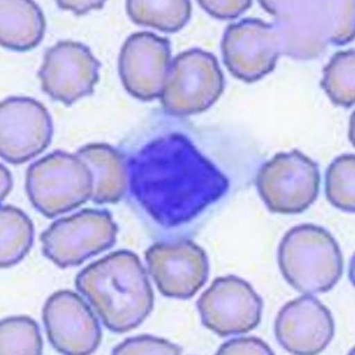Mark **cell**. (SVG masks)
Returning a JSON list of instances; mask_svg holds the SVG:
<instances>
[{
  "label": "cell",
  "instance_id": "6da1fadb",
  "mask_svg": "<svg viewBox=\"0 0 355 355\" xmlns=\"http://www.w3.org/2000/svg\"><path fill=\"white\" fill-rule=\"evenodd\" d=\"M75 285L114 333L138 327L154 306V292L138 255L119 250L88 265Z\"/></svg>",
  "mask_w": 355,
  "mask_h": 355
},
{
  "label": "cell",
  "instance_id": "7a4b0ae2",
  "mask_svg": "<svg viewBox=\"0 0 355 355\" xmlns=\"http://www.w3.org/2000/svg\"><path fill=\"white\" fill-rule=\"evenodd\" d=\"M279 270L306 295L331 291L343 275L344 257L336 239L322 227L299 225L286 232L278 249Z\"/></svg>",
  "mask_w": 355,
  "mask_h": 355
},
{
  "label": "cell",
  "instance_id": "3957f363",
  "mask_svg": "<svg viewBox=\"0 0 355 355\" xmlns=\"http://www.w3.org/2000/svg\"><path fill=\"white\" fill-rule=\"evenodd\" d=\"M93 189L91 169L77 154L53 152L27 169V196L34 208L49 218L92 200Z\"/></svg>",
  "mask_w": 355,
  "mask_h": 355
},
{
  "label": "cell",
  "instance_id": "277c9868",
  "mask_svg": "<svg viewBox=\"0 0 355 355\" xmlns=\"http://www.w3.org/2000/svg\"><path fill=\"white\" fill-rule=\"evenodd\" d=\"M118 232L109 211L86 209L53 223L41 234L40 242L43 254L64 269L112 248Z\"/></svg>",
  "mask_w": 355,
  "mask_h": 355
},
{
  "label": "cell",
  "instance_id": "5b68a950",
  "mask_svg": "<svg viewBox=\"0 0 355 355\" xmlns=\"http://www.w3.org/2000/svg\"><path fill=\"white\" fill-rule=\"evenodd\" d=\"M223 88L217 59L211 53L192 49L180 53L171 63L160 98L167 113L193 115L214 105Z\"/></svg>",
  "mask_w": 355,
  "mask_h": 355
},
{
  "label": "cell",
  "instance_id": "8992f818",
  "mask_svg": "<svg viewBox=\"0 0 355 355\" xmlns=\"http://www.w3.org/2000/svg\"><path fill=\"white\" fill-rule=\"evenodd\" d=\"M317 164L293 150L276 155L259 171V196L272 213L297 214L309 209L319 194Z\"/></svg>",
  "mask_w": 355,
  "mask_h": 355
},
{
  "label": "cell",
  "instance_id": "52a82bcc",
  "mask_svg": "<svg viewBox=\"0 0 355 355\" xmlns=\"http://www.w3.org/2000/svg\"><path fill=\"white\" fill-rule=\"evenodd\" d=\"M202 322L221 337L248 333L261 323L263 300L243 279L218 277L197 302Z\"/></svg>",
  "mask_w": 355,
  "mask_h": 355
},
{
  "label": "cell",
  "instance_id": "ba28073f",
  "mask_svg": "<svg viewBox=\"0 0 355 355\" xmlns=\"http://www.w3.org/2000/svg\"><path fill=\"white\" fill-rule=\"evenodd\" d=\"M101 67L86 45L76 41H59L45 53L38 78L45 94L70 106L94 93Z\"/></svg>",
  "mask_w": 355,
  "mask_h": 355
},
{
  "label": "cell",
  "instance_id": "9c48e42d",
  "mask_svg": "<svg viewBox=\"0 0 355 355\" xmlns=\"http://www.w3.org/2000/svg\"><path fill=\"white\" fill-rule=\"evenodd\" d=\"M53 133L51 116L35 99L10 97L0 105V155L19 165L45 151Z\"/></svg>",
  "mask_w": 355,
  "mask_h": 355
},
{
  "label": "cell",
  "instance_id": "30bf717a",
  "mask_svg": "<svg viewBox=\"0 0 355 355\" xmlns=\"http://www.w3.org/2000/svg\"><path fill=\"white\" fill-rule=\"evenodd\" d=\"M146 261L149 274L164 296L192 298L207 282L208 256L193 241L155 243L146 250Z\"/></svg>",
  "mask_w": 355,
  "mask_h": 355
},
{
  "label": "cell",
  "instance_id": "8fae6325",
  "mask_svg": "<svg viewBox=\"0 0 355 355\" xmlns=\"http://www.w3.org/2000/svg\"><path fill=\"white\" fill-rule=\"evenodd\" d=\"M42 316L46 336L59 353L87 355L98 349L102 338L98 318L77 293H53L44 306Z\"/></svg>",
  "mask_w": 355,
  "mask_h": 355
},
{
  "label": "cell",
  "instance_id": "7c38bea8",
  "mask_svg": "<svg viewBox=\"0 0 355 355\" xmlns=\"http://www.w3.org/2000/svg\"><path fill=\"white\" fill-rule=\"evenodd\" d=\"M171 42L151 32L130 35L122 46L119 72L123 86L143 101L160 98L171 66Z\"/></svg>",
  "mask_w": 355,
  "mask_h": 355
},
{
  "label": "cell",
  "instance_id": "4fadbf2b",
  "mask_svg": "<svg viewBox=\"0 0 355 355\" xmlns=\"http://www.w3.org/2000/svg\"><path fill=\"white\" fill-rule=\"evenodd\" d=\"M334 320L331 311L311 295L286 303L275 320V336L286 352L293 354L322 353L334 336Z\"/></svg>",
  "mask_w": 355,
  "mask_h": 355
},
{
  "label": "cell",
  "instance_id": "5bb4252c",
  "mask_svg": "<svg viewBox=\"0 0 355 355\" xmlns=\"http://www.w3.org/2000/svg\"><path fill=\"white\" fill-rule=\"evenodd\" d=\"M222 51L230 73L251 83L274 69L277 59L275 31L261 20L243 19L225 32Z\"/></svg>",
  "mask_w": 355,
  "mask_h": 355
},
{
  "label": "cell",
  "instance_id": "9a60e30c",
  "mask_svg": "<svg viewBox=\"0 0 355 355\" xmlns=\"http://www.w3.org/2000/svg\"><path fill=\"white\" fill-rule=\"evenodd\" d=\"M91 169L94 189L92 201L96 204L119 202L128 187V172L122 155L113 147L94 143L76 153Z\"/></svg>",
  "mask_w": 355,
  "mask_h": 355
},
{
  "label": "cell",
  "instance_id": "2e32d148",
  "mask_svg": "<svg viewBox=\"0 0 355 355\" xmlns=\"http://www.w3.org/2000/svg\"><path fill=\"white\" fill-rule=\"evenodd\" d=\"M0 44L4 49L28 51L44 37L46 20L39 6L29 0L0 1Z\"/></svg>",
  "mask_w": 355,
  "mask_h": 355
},
{
  "label": "cell",
  "instance_id": "e0dca14e",
  "mask_svg": "<svg viewBox=\"0 0 355 355\" xmlns=\"http://www.w3.org/2000/svg\"><path fill=\"white\" fill-rule=\"evenodd\" d=\"M0 266L8 269L23 261L33 243L34 227L21 209L6 205L0 211Z\"/></svg>",
  "mask_w": 355,
  "mask_h": 355
},
{
  "label": "cell",
  "instance_id": "ac0fdd59",
  "mask_svg": "<svg viewBox=\"0 0 355 355\" xmlns=\"http://www.w3.org/2000/svg\"><path fill=\"white\" fill-rule=\"evenodd\" d=\"M126 10L135 24L162 32L175 33L189 22L192 5L189 1L129 0L126 2Z\"/></svg>",
  "mask_w": 355,
  "mask_h": 355
},
{
  "label": "cell",
  "instance_id": "d6986e66",
  "mask_svg": "<svg viewBox=\"0 0 355 355\" xmlns=\"http://www.w3.org/2000/svg\"><path fill=\"white\" fill-rule=\"evenodd\" d=\"M44 343L38 324L29 316L6 318L0 323V354L40 355Z\"/></svg>",
  "mask_w": 355,
  "mask_h": 355
},
{
  "label": "cell",
  "instance_id": "ffe728a7",
  "mask_svg": "<svg viewBox=\"0 0 355 355\" xmlns=\"http://www.w3.org/2000/svg\"><path fill=\"white\" fill-rule=\"evenodd\" d=\"M355 158L354 155H343L334 160L327 169L325 194L334 207L354 213L355 210Z\"/></svg>",
  "mask_w": 355,
  "mask_h": 355
},
{
  "label": "cell",
  "instance_id": "44dd1931",
  "mask_svg": "<svg viewBox=\"0 0 355 355\" xmlns=\"http://www.w3.org/2000/svg\"><path fill=\"white\" fill-rule=\"evenodd\" d=\"M182 348L169 340L152 336H140L126 339L115 347L114 354H180Z\"/></svg>",
  "mask_w": 355,
  "mask_h": 355
},
{
  "label": "cell",
  "instance_id": "7402d4cb",
  "mask_svg": "<svg viewBox=\"0 0 355 355\" xmlns=\"http://www.w3.org/2000/svg\"><path fill=\"white\" fill-rule=\"evenodd\" d=\"M218 354H275L268 344L256 337L232 339L225 343Z\"/></svg>",
  "mask_w": 355,
  "mask_h": 355
},
{
  "label": "cell",
  "instance_id": "603a6c76",
  "mask_svg": "<svg viewBox=\"0 0 355 355\" xmlns=\"http://www.w3.org/2000/svg\"><path fill=\"white\" fill-rule=\"evenodd\" d=\"M202 8L218 19H234L251 6L250 1H200Z\"/></svg>",
  "mask_w": 355,
  "mask_h": 355
},
{
  "label": "cell",
  "instance_id": "cb8c5ba5",
  "mask_svg": "<svg viewBox=\"0 0 355 355\" xmlns=\"http://www.w3.org/2000/svg\"><path fill=\"white\" fill-rule=\"evenodd\" d=\"M60 9L71 10L76 15H85L93 10L103 8V1H58Z\"/></svg>",
  "mask_w": 355,
  "mask_h": 355
},
{
  "label": "cell",
  "instance_id": "d4e9b609",
  "mask_svg": "<svg viewBox=\"0 0 355 355\" xmlns=\"http://www.w3.org/2000/svg\"><path fill=\"white\" fill-rule=\"evenodd\" d=\"M12 189V179L10 171L1 165V201L9 196Z\"/></svg>",
  "mask_w": 355,
  "mask_h": 355
}]
</instances>
